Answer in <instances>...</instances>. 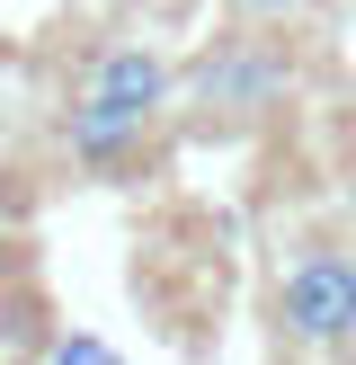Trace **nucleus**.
I'll list each match as a JSON object with an SVG mask.
<instances>
[{
  "mask_svg": "<svg viewBox=\"0 0 356 365\" xmlns=\"http://www.w3.org/2000/svg\"><path fill=\"white\" fill-rule=\"evenodd\" d=\"M53 365H116V348L89 339V330H63V339H53Z\"/></svg>",
  "mask_w": 356,
  "mask_h": 365,
  "instance_id": "obj_4",
  "label": "nucleus"
},
{
  "mask_svg": "<svg viewBox=\"0 0 356 365\" xmlns=\"http://www.w3.org/2000/svg\"><path fill=\"white\" fill-rule=\"evenodd\" d=\"M267 321L303 356H356V241H285L267 277Z\"/></svg>",
  "mask_w": 356,
  "mask_h": 365,
  "instance_id": "obj_3",
  "label": "nucleus"
},
{
  "mask_svg": "<svg viewBox=\"0 0 356 365\" xmlns=\"http://www.w3.org/2000/svg\"><path fill=\"white\" fill-rule=\"evenodd\" d=\"M27 214V170H18V152H0V223H18Z\"/></svg>",
  "mask_w": 356,
  "mask_h": 365,
  "instance_id": "obj_6",
  "label": "nucleus"
},
{
  "mask_svg": "<svg viewBox=\"0 0 356 365\" xmlns=\"http://www.w3.org/2000/svg\"><path fill=\"white\" fill-rule=\"evenodd\" d=\"M169 98H178V63L160 45H142V36L98 45L89 71H80V98L63 107V152H71V170H89V178L125 170V160L152 143V125H160Z\"/></svg>",
  "mask_w": 356,
  "mask_h": 365,
  "instance_id": "obj_1",
  "label": "nucleus"
},
{
  "mask_svg": "<svg viewBox=\"0 0 356 365\" xmlns=\"http://www.w3.org/2000/svg\"><path fill=\"white\" fill-rule=\"evenodd\" d=\"M231 18H241V27H285V18L303 9V0H223Z\"/></svg>",
  "mask_w": 356,
  "mask_h": 365,
  "instance_id": "obj_5",
  "label": "nucleus"
},
{
  "mask_svg": "<svg viewBox=\"0 0 356 365\" xmlns=\"http://www.w3.org/2000/svg\"><path fill=\"white\" fill-rule=\"evenodd\" d=\"M178 89H187V107H196L205 134H249V125H267L294 98V45H285L276 27H223L178 71Z\"/></svg>",
  "mask_w": 356,
  "mask_h": 365,
  "instance_id": "obj_2",
  "label": "nucleus"
}]
</instances>
